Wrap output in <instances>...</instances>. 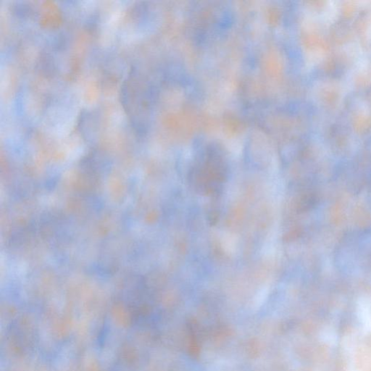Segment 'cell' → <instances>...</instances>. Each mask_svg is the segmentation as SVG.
Segmentation results:
<instances>
[{
  "mask_svg": "<svg viewBox=\"0 0 371 371\" xmlns=\"http://www.w3.org/2000/svg\"><path fill=\"white\" fill-rule=\"evenodd\" d=\"M359 315L361 321L364 325L365 328L369 332H371V308L370 306L365 303L361 302L359 304Z\"/></svg>",
  "mask_w": 371,
  "mask_h": 371,
  "instance_id": "obj_1",
  "label": "cell"
}]
</instances>
